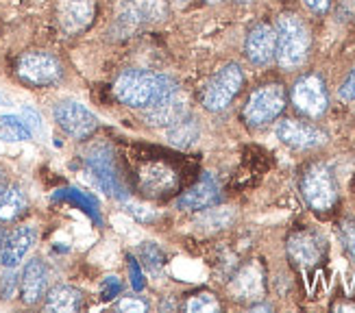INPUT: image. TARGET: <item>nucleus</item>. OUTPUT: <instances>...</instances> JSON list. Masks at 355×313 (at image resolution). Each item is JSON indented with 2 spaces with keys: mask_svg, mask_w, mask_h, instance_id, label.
Returning <instances> with one entry per match:
<instances>
[{
  "mask_svg": "<svg viewBox=\"0 0 355 313\" xmlns=\"http://www.w3.org/2000/svg\"><path fill=\"white\" fill-rule=\"evenodd\" d=\"M277 46H275V59L286 70H295L305 64L310 55L312 35L307 24L295 13H284L275 24Z\"/></svg>",
  "mask_w": 355,
  "mask_h": 313,
  "instance_id": "f257e3e1",
  "label": "nucleus"
},
{
  "mask_svg": "<svg viewBox=\"0 0 355 313\" xmlns=\"http://www.w3.org/2000/svg\"><path fill=\"white\" fill-rule=\"evenodd\" d=\"M185 118V98L173 76L157 74V87L144 107V120L153 127H173Z\"/></svg>",
  "mask_w": 355,
  "mask_h": 313,
  "instance_id": "f03ea898",
  "label": "nucleus"
},
{
  "mask_svg": "<svg viewBox=\"0 0 355 313\" xmlns=\"http://www.w3.org/2000/svg\"><path fill=\"white\" fill-rule=\"evenodd\" d=\"M15 72H18L20 81L31 87H51L61 81L64 66H61L59 57L49 51H28L20 55Z\"/></svg>",
  "mask_w": 355,
  "mask_h": 313,
  "instance_id": "7ed1b4c3",
  "label": "nucleus"
},
{
  "mask_svg": "<svg viewBox=\"0 0 355 313\" xmlns=\"http://www.w3.org/2000/svg\"><path fill=\"white\" fill-rule=\"evenodd\" d=\"M301 194L314 211H329L338 198V187L329 166L312 163L307 168L301 179Z\"/></svg>",
  "mask_w": 355,
  "mask_h": 313,
  "instance_id": "20e7f679",
  "label": "nucleus"
},
{
  "mask_svg": "<svg viewBox=\"0 0 355 313\" xmlns=\"http://www.w3.org/2000/svg\"><path fill=\"white\" fill-rule=\"evenodd\" d=\"M288 96L286 89L279 83H268L257 87L249 100L244 105V120L251 127H264V124L279 118V114L286 109Z\"/></svg>",
  "mask_w": 355,
  "mask_h": 313,
  "instance_id": "39448f33",
  "label": "nucleus"
},
{
  "mask_svg": "<svg viewBox=\"0 0 355 313\" xmlns=\"http://www.w3.org/2000/svg\"><path fill=\"white\" fill-rule=\"evenodd\" d=\"M155 87H157V74H150L148 70H140V68H131L116 78L114 93L122 105L144 109L150 102L153 93H155Z\"/></svg>",
  "mask_w": 355,
  "mask_h": 313,
  "instance_id": "423d86ee",
  "label": "nucleus"
},
{
  "mask_svg": "<svg viewBox=\"0 0 355 313\" xmlns=\"http://www.w3.org/2000/svg\"><path fill=\"white\" fill-rule=\"evenodd\" d=\"M244 85V72L238 64H227L211 76L205 87L203 105L207 111H223L231 105Z\"/></svg>",
  "mask_w": 355,
  "mask_h": 313,
  "instance_id": "0eeeda50",
  "label": "nucleus"
},
{
  "mask_svg": "<svg viewBox=\"0 0 355 313\" xmlns=\"http://www.w3.org/2000/svg\"><path fill=\"white\" fill-rule=\"evenodd\" d=\"M53 118L57 127L74 139H87L98 129V118L76 100H59L53 107Z\"/></svg>",
  "mask_w": 355,
  "mask_h": 313,
  "instance_id": "6e6552de",
  "label": "nucleus"
},
{
  "mask_svg": "<svg viewBox=\"0 0 355 313\" xmlns=\"http://www.w3.org/2000/svg\"><path fill=\"white\" fill-rule=\"evenodd\" d=\"M162 0H122L116 15V30L120 35H131L137 28L164 18Z\"/></svg>",
  "mask_w": 355,
  "mask_h": 313,
  "instance_id": "1a4fd4ad",
  "label": "nucleus"
},
{
  "mask_svg": "<svg viewBox=\"0 0 355 313\" xmlns=\"http://www.w3.org/2000/svg\"><path fill=\"white\" fill-rule=\"evenodd\" d=\"M55 18L64 35H81L96 18V0H57Z\"/></svg>",
  "mask_w": 355,
  "mask_h": 313,
  "instance_id": "9d476101",
  "label": "nucleus"
},
{
  "mask_svg": "<svg viewBox=\"0 0 355 313\" xmlns=\"http://www.w3.org/2000/svg\"><path fill=\"white\" fill-rule=\"evenodd\" d=\"M292 105L307 118H320L327 111V89L318 74H305L292 87Z\"/></svg>",
  "mask_w": 355,
  "mask_h": 313,
  "instance_id": "9b49d317",
  "label": "nucleus"
},
{
  "mask_svg": "<svg viewBox=\"0 0 355 313\" xmlns=\"http://www.w3.org/2000/svg\"><path fill=\"white\" fill-rule=\"evenodd\" d=\"M277 137H279L286 146L297 148V150H312L327 142L325 131H320L310 122L292 120V118H286L277 124Z\"/></svg>",
  "mask_w": 355,
  "mask_h": 313,
  "instance_id": "f8f14e48",
  "label": "nucleus"
},
{
  "mask_svg": "<svg viewBox=\"0 0 355 313\" xmlns=\"http://www.w3.org/2000/svg\"><path fill=\"white\" fill-rule=\"evenodd\" d=\"M218 202H220V183L211 175V172H205L194 187H190L188 192L179 196L177 207L183 211L185 209L188 211H203L207 207H216Z\"/></svg>",
  "mask_w": 355,
  "mask_h": 313,
  "instance_id": "ddd939ff",
  "label": "nucleus"
},
{
  "mask_svg": "<svg viewBox=\"0 0 355 313\" xmlns=\"http://www.w3.org/2000/svg\"><path fill=\"white\" fill-rule=\"evenodd\" d=\"M275 46H277L275 26L259 22L249 30V35H246V42H244L246 59H249L253 66H266L275 59Z\"/></svg>",
  "mask_w": 355,
  "mask_h": 313,
  "instance_id": "4468645a",
  "label": "nucleus"
},
{
  "mask_svg": "<svg viewBox=\"0 0 355 313\" xmlns=\"http://www.w3.org/2000/svg\"><path fill=\"white\" fill-rule=\"evenodd\" d=\"M288 255L301 268H310L325 255V242L314 231H297L288 240Z\"/></svg>",
  "mask_w": 355,
  "mask_h": 313,
  "instance_id": "2eb2a0df",
  "label": "nucleus"
},
{
  "mask_svg": "<svg viewBox=\"0 0 355 313\" xmlns=\"http://www.w3.org/2000/svg\"><path fill=\"white\" fill-rule=\"evenodd\" d=\"M49 265L44 263V259L33 257L20 274V296L24 305H37L44 296L46 287H49Z\"/></svg>",
  "mask_w": 355,
  "mask_h": 313,
  "instance_id": "dca6fc26",
  "label": "nucleus"
},
{
  "mask_svg": "<svg viewBox=\"0 0 355 313\" xmlns=\"http://www.w3.org/2000/svg\"><path fill=\"white\" fill-rule=\"evenodd\" d=\"M37 240V231L35 226H18L15 231H11L5 240V248H3V257H0V263L5 268H18V265L24 261V257L28 255V250L33 248Z\"/></svg>",
  "mask_w": 355,
  "mask_h": 313,
  "instance_id": "f3484780",
  "label": "nucleus"
},
{
  "mask_svg": "<svg viewBox=\"0 0 355 313\" xmlns=\"http://www.w3.org/2000/svg\"><path fill=\"white\" fill-rule=\"evenodd\" d=\"M140 190L146 196L162 198L177 190V175L164 163H148L140 172Z\"/></svg>",
  "mask_w": 355,
  "mask_h": 313,
  "instance_id": "a211bd4d",
  "label": "nucleus"
},
{
  "mask_svg": "<svg viewBox=\"0 0 355 313\" xmlns=\"http://www.w3.org/2000/svg\"><path fill=\"white\" fill-rule=\"evenodd\" d=\"M231 294L236 301H257L264 294V276H261L259 265L249 263L238 272L231 283Z\"/></svg>",
  "mask_w": 355,
  "mask_h": 313,
  "instance_id": "6ab92c4d",
  "label": "nucleus"
},
{
  "mask_svg": "<svg viewBox=\"0 0 355 313\" xmlns=\"http://www.w3.org/2000/svg\"><path fill=\"white\" fill-rule=\"evenodd\" d=\"M44 311H55V313H72L83 307V292L72 285H57L46 292L44 296Z\"/></svg>",
  "mask_w": 355,
  "mask_h": 313,
  "instance_id": "aec40b11",
  "label": "nucleus"
},
{
  "mask_svg": "<svg viewBox=\"0 0 355 313\" xmlns=\"http://www.w3.org/2000/svg\"><path fill=\"white\" fill-rule=\"evenodd\" d=\"M89 170L92 175L96 177L98 185L103 187V190L110 194V196H122V187L118 183V177L116 172L112 168V154H103L101 150L96 154L89 156Z\"/></svg>",
  "mask_w": 355,
  "mask_h": 313,
  "instance_id": "412c9836",
  "label": "nucleus"
},
{
  "mask_svg": "<svg viewBox=\"0 0 355 313\" xmlns=\"http://www.w3.org/2000/svg\"><path fill=\"white\" fill-rule=\"evenodd\" d=\"M28 198L20 185H7L5 194L0 196V222H13L26 211Z\"/></svg>",
  "mask_w": 355,
  "mask_h": 313,
  "instance_id": "4be33fe9",
  "label": "nucleus"
},
{
  "mask_svg": "<svg viewBox=\"0 0 355 313\" xmlns=\"http://www.w3.org/2000/svg\"><path fill=\"white\" fill-rule=\"evenodd\" d=\"M31 135H33V131H31L24 118L18 116L0 118V139L3 142H24V139H31Z\"/></svg>",
  "mask_w": 355,
  "mask_h": 313,
  "instance_id": "5701e85b",
  "label": "nucleus"
},
{
  "mask_svg": "<svg viewBox=\"0 0 355 313\" xmlns=\"http://www.w3.org/2000/svg\"><path fill=\"white\" fill-rule=\"evenodd\" d=\"M168 137H171V142L177 144V146H190L194 139L198 137V127L196 122L192 120H179L177 124H173L171 131H168Z\"/></svg>",
  "mask_w": 355,
  "mask_h": 313,
  "instance_id": "b1692460",
  "label": "nucleus"
},
{
  "mask_svg": "<svg viewBox=\"0 0 355 313\" xmlns=\"http://www.w3.org/2000/svg\"><path fill=\"white\" fill-rule=\"evenodd\" d=\"M203 217L198 220L200 226L205 229H211V231H218V229H225L231 224V220H234V211L231 209H203Z\"/></svg>",
  "mask_w": 355,
  "mask_h": 313,
  "instance_id": "393cba45",
  "label": "nucleus"
},
{
  "mask_svg": "<svg viewBox=\"0 0 355 313\" xmlns=\"http://www.w3.org/2000/svg\"><path fill=\"white\" fill-rule=\"evenodd\" d=\"M218 309H220V303L216 301L214 294H207V292L190 296V301L185 303V311H190V313H209Z\"/></svg>",
  "mask_w": 355,
  "mask_h": 313,
  "instance_id": "a878e982",
  "label": "nucleus"
},
{
  "mask_svg": "<svg viewBox=\"0 0 355 313\" xmlns=\"http://www.w3.org/2000/svg\"><path fill=\"white\" fill-rule=\"evenodd\" d=\"M15 292H20V276L15 274V268H7V272L0 276V298L9 301Z\"/></svg>",
  "mask_w": 355,
  "mask_h": 313,
  "instance_id": "bb28decb",
  "label": "nucleus"
},
{
  "mask_svg": "<svg viewBox=\"0 0 355 313\" xmlns=\"http://www.w3.org/2000/svg\"><path fill=\"white\" fill-rule=\"evenodd\" d=\"M140 257H142V263L148 270H157L164 265V255L155 244H144L140 248Z\"/></svg>",
  "mask_w": 355,
  "mask_h": 313,
  "instance_id": "cd10ccee",
  "label": "nucleus"
},
{
  "mask_svg": "<svg viewBox=\"0 0 355 313\" xmlns=\"http://www.w3.org/2000/svg\"><path fill=\"white\" fill-rule=\"evenodd\" d=\"M340 242L347 250V255L351 259H355V222L347 220L343 226H340Z\"/></svg>",
  "mask_w": 355,
  "mask_h": 313,
  "instance_id": "c85d7f7f",
  "label": "nucleus"
},
{
  "mask_svg": "<svg viewBox=\"0 0 355 313\" xmlns=\"http://www.w3.org/2000/svg\"><path fill=\"white\" fill-rule=\"evenodd\" d=\"M338 96H340L343 100H355V66L353 70L349 72V76L345 78V83L340 85V89H338Z\"/></svg>",
  "mask_w": 355,
  "mask_h": 313,
  "instance_id": "c756f323",
  "label": "nucleus"
},
{
  "mask_svg": "<svg viewBox=\"0 0 355 313\" xmlns=\"http://www.w3.org/2000/svg\"><path fill=\"white\" fill-rule=\"evenodd\" d=\"M116 309H120V311H146V303L135 298V296H127V298L118 301Z\"/></svg>",
  "mask_w": 355,
  "mask_h": 313,
  "instance_id": "7c9ffc66",
  "label": "nucleus"
},
{
  "mask_svg": "<svg viewBox=\"0 0 355 313\" xmlns=\"http://www.w3.org/2000/svg\"><path fill=\"white\" fill-rule=\"evenodd\" d=\"M303 3H305L307 9L314 11V13H325L331 7V0H303Z\"/></svg>",
  "mask_w": 355,
  "mask_h": 313,
  "instance_id": "2f4dec72",
  "label": "nucleus"
},
{
  "mask_svg": "<svg viewBox=\"0 0 355 313\" xmlns=\"http://www.w3.org/2000/svg\"><path fill=\"white\" fill-rule=\"evenodd\" d=\"M127 211L135 217H142V220H150V217L155 215V211L148 209V207H142V205H129Z\"/></svg>",
  "mask_w": 355,
  "mask_h": 313,
  "instance_id": "473e14b6",
  "label": "nucleus"
},
{
  "mask_svg": "<svg viewBox=\"0 0 355 313\" xmlns=\"http://www.w3.org/2000/svg\"><path fill=\"white\" fill-rule=\"evenodd\" d=\"M24 118L28 120L26 124L31 127V131H33V129H40V127H42V124H40L42 120L37 118V114L33 111V109H24Z\"/></svg>",
  "mask_w": 355,
  "mask_h": 313,
  "instance_id": "72a5a7b5",
  "label": "nucleus"
},
{
  "mask_svg": "<svg viewBox=\"0 0 355 313\" xmlns=\"http://www.w3.org/2000/svg\"><path fill=\"white\" fill-rule=\"evenodd\" d=\"M5 240H7V231H5L3 222H0V257H3V248H5Z\"/></svg>",
  "mask_w": 355,
  "mask_h": 313,
  "instance_id": "f704fd0d",
  "label": "nucleus"
},
{
  "mask_svg": "<svg viewBox=\"0 0 355 313\" xmlns=\"http://www.w3.org/2000/svg\"><path fill=\"white\" fill-rule=\"evenodd\" d=\"M251 309H253V311H270L272 307H270V305H253Z\"/></svg>",
  "mask_w": 355,
  "mask_h": 313,
  "instance_id": "c9c22d12",
  "label": "nucleus"
},
{
  "mask_svg": "<svg viewBox=\"0 0 355 313\" xmlns=\"http://www.w3.org/2000/svg\"><path fill=\"white\" fill-rule=\"evenodd\" d=\"M5 190H7V181H5V177L0 175V196L5 194Z\"/></svg>",
  "mask_w": 355,
  "mask_h": 313,
  "instance_id": "e433bc0d",
  "label": "nucleus"
},
{
  "mask_svg": "<svg viewBox=\"0 0 355 313\" xmlns=\"http://www.w3.org/2000/svg\"><path fill=\"white\" fill-rule=\"evenodd\" d=\"M177 3H188V0H177Z\"/></svg>",
  "mask_w": 355,
  "mask_h": 313,
  "instance_id": "4c0bfd02",
  "label": "nucleus"
},
{
  "mask_svg": "<svg viewBox=\"0 0 355 313\" xmlns=\"http://www.w3.org/2000/svg\"><path fill=\"white\" fill-rule=\"evenodd\" d=\"M209 3H218V0H209Z\"/></svg>",
  "mask_w": 355,
  "mask_h": 313,
  "instance_id": "58836bf2",
  "label": "nucleus"
}]
</instances>
